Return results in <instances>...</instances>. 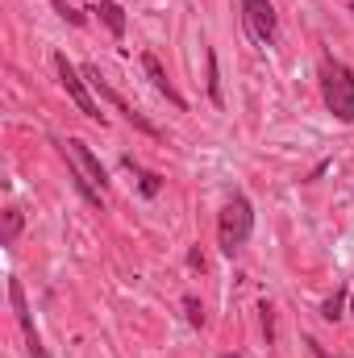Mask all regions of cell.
I'll list each match as a JSON object with an SVG mask.
<instances>
[{"instance_id":"cell-1","label":"cell","mask_w":354,"mask_h":358,"mask_svg":"<svg viewBox=\"0 0 354 358\" xmlns=\"http://www.w3.org/2000/svg\"><path fill=\"white\" fill-rule=\"evenodd\" d=\"M321 96H325V108L351 125L354 121V71L342 59H325L321 63Z\"/></svg>"},{"instance_id":"cell-2","label":"cell","mask_w":354,"mask_h":358,"mask_svg":"<svg viewBox=\"0 0 354 358\" xmlns=\"http://www.w3.org/2000/svg\"><path fill=\"white\" fill-rule=\"evenodd\" d=\"M250 234H255V208H250V200H246V196H234V200L221 208L217 242H221V250H225V255H234V250H242V246L250 242Z\"/></svg>"},{"instance_id":"cell-3","label":"cell","mask_w":354,"mask_h":358,"mask_svg":"<svg viewBox=\"0 0 354 358\" xmlns=\"http://www.w3.org/2000/svg\"><path fill=\"white\" fill-rule=\"evenodd\" d=\"M63 155H67V163H71V176H80L84 183H92L96 192H104L108 176H104V167H100V159L92 155L88 142H80V138H67V142H63Z\"/></svg>"},{"instance_id":"cell-4","label":"cell","mask_w":354,"mask_h":358,"mask_svg":"<svg viewBox=\"0 0 354 358\" xmlns=\"http://www.w3.org/2000/svg\"><path fill=\"white\" fill-rule=\"evenodd\" d=\"M242 21H246L250 38H255L259 46H275V38H279V17H275L271 0H242Z\"/></svg>"},{"instance_id":"cell-5","label":"cell","mask_w":354,"mask_h":358,"mask_svg":"<svg viewBox=\"0 0 354 358\" xmlns=\"http://www.w3.org/2000/svg\"><path fill=\"white\" fill-rule=\"evenodd\" d=\"M55 67H59V80H63V88H67V96L76 100V108L84 113V117H92V121H100L104 125V113H100V104L92 100V92H88V84L80 80V71L67 63V55H55Z\"/></svg>"},{"instance_id":"cell-6","label":"cell","mask_w":354,"mask_h":358,"mask_svg":"<svg viewBox=\"0 0 354 358\" xmlns=\"http://www.w3.org/2000/svg\"><path fill=\"white\" fill-rule=\"evenodd\" d=\"M84 80H88V84H92V92H100V96H104V100H108V104H113L117 113H125V121H129L134 129H142V134H150V138H159V129H155V125H150V121H146L142 113H134V108L125 104V96H117V92L108 88V84L100 80V71H96V67H84Z\"/></svg>"},{"instance_id":"cell-7","label":"cell","mask_w":354,"mask_h":358,"mask_svg":"<svg viewBox=\"0 0 354 358\" xmlns=\"http://www.w3.org/2000/svg\"><path fill=\"white\" fill-rule=\"evenodd\" d=\"M142 67H146V76H150V84H155V88L163 92V96H167V100H171L176 108H187V100H183V96H179L176 88H171V80H167V71H163V63H159L155 55H142Z\"/></svg>"},{"instance_id":"cell-8","label":"cell","mask_w":354,"mask_h":358,"mask_svg":"<svg viewBox=\"0 0 354 358\" xmlns=\"http://www.w3.org/2000/svg\"><path fill=\"white\" fill-rule=\"evenodd\" d=\"M8 300H13V313H17L21 334H34V317H29V304H25V287H21V279H8Z\"/></svg>"},{"instance_id":"cell-9","label":"cell","mask_w":354,"mask_h":358,"mask_svg":"<svg viewBox=\"0 0 354 358\" xmlns=\"http://www.w3.org/2000/svg\"><path fill=\"white\" fill-rule=\"evenodd\" d=\"M96 13H100V21L108 25V34H113V38H125V13H121V4H117V0H100V4H96Z\"/></svg>"},{"instance_id":"cell-10","label":"cell","mask_w":354,"mask_h":358,"mask_svg":"<svg viewBox=\"0 0 354 358\" xmlns=\"http://www.w3.org/2000/svg\"><path fill=\"white\" fill-rule=\"evenodd\" d=\"M17 234H21V208H4V246H13L17 242Z\"/></svg>"},{"instance_id":"cell-11","label":"cell","mask_w":354,"mask_h":358,"mask_svg":"<svg viewBox=\"0 0 354 358\" xmlns=\"http://www.w3.org/2000/svg\"><path fill=\"white\" fill-rule=\"evenodd\" d=\"M342 313H346V292H334V296L325 300V308H321V317H325V321H338Z\"/></svg>"},{"instance_id":"cell-12","label":"cell","mask_w":354,"mask_h":358,"mask_svg":"<svg viewBox=\"0 0 354 358\" xmlns=\"http://www.w3.org/2000/svg\"><path fill=\"white\" fill-rule=\"evenodd\" d=\"M183 313H187V325H204V304L196 300V296H183Z\"/></svg>"},{"instance_id":"cell-13","label":"cell","mask_w":354,"mask_h":358,"mask_svg":"<svg viewBox=\"0 0 354 358\" xmlns=\"http://www.w3.org/2000/svg\"><path fill=\"white\" fill-rule=\"evenodd\" d=\"M208 96H213V104H221V84H217V55L208 50Z\"/></svg>"},{"instance_id":"cell-14","label":"cell","mask_w":354,"mask_h":358,"mask_svg":"<svg viewBox=\"0 0 354 358\" xmlns=\"http://www.w3.org/2000/svg\"><path fill=\"white\" fill-rule=\"evenodd\" d=\"M138 179H142V196H159L163 176H155V171H138Z\"/></svg>"},{"instance_id":"cell-15","label":"cell","mask_w":354,"mask_h":358,"mask_svg":"<svg viewBox=\"0 0 354 358\" xmlns=\"http://www.w3.org/2000/svg\"><path fill=\"white\" fill-rule=\"evenodd\" d=\"M25 350H29V358H50L46 355V346H42V338H38V329L25 334Z\"/></svg>"},{"instance_id":"cell-16","label":"cell","mask_w":354,"mask_h":358,"mask_svg":"<svg viewBox=\"0 0 354 358\" xmlns=\"http://www.w3.org/2000/svg\"><path fill=\"white\" fill-rule=\"evenodd\" d=\"M259 313H263V334H267V346H271V342H275V308H271V304H263Z\"/></svg>"},{"instance_id":"cell-17","label":"cell","mask_w":354,"mask_h":358,"mask_svg":"<svg viewBox=\"0 0 354 358\" xmlns=\"http://www.w3.org/2000/svg\"><path fill=\"white\" fill-rule=\"evenodd\" d=\"M55 8H59V13H63V17H67L71 25H84V13H76V8H71L67 0H55Z\"/></svg>"},{"instance_id":"cell-18","label":"cell","mask_w":354,"mask_h":358,"mask_svg":"<svg viewBox=\"0 0 354 358\" xmlns=\"http://www.w3.org/2000/svg\"><path fill=\"white\" fill-rule=\"evenodd\" d=\"M187 263H192L196 271H204V255H200V246H192V250H187Z\"/></svg>"},{"instance_id":"cell-19","label":"cell","mask_w":354,"mask_h":358,"mask_svg":"<svg viewBox=\"0 0 354 358\" xmlns=\"http://www.w3.org/2000/svg\"><path fill=\"white\" fill-rule=\"evenodd\" d=\"M221 358H238V355H221Z\"/></svg>"},{"instance_id":"cell-20","label":"cell","mask_w":354,"mask_h":358,"mask_svg":"<svg viewBox=\"0 0 354 358\" xmlns=\"http://www.w3.org/2000/svg\"><path fill=\"white\" fill-rule=\"evenodd\" d=\"M351 313H354V296H351Z\"/></svg>"},{"instance_id":"cell-21","label":"cell","mask_w":354,"mask_h":358,"mask_svg":"<svg viewBox=\"0 0 354 358\" xmlns=\"http://www.w3.org/2000/svg\"><path fill=\"white\" fill-rule=\"evenodd\" d=\"M317 355H321V350H317ZM321 358H325V355H321Z\"/></svg>"},{"instance_id":"cell-22","label":"cell","mask_w":354,"mask_h":358,"mask_svg":"<svg viewBox=\"0 0 354 358\" xmlns=\"http://www.w3.org/2000/svg\"><path fill=\"white\" fill-rule=\"evenodd\" d=\"M351 13H354V4H351Z\"/></svg>"}]
</instances>
